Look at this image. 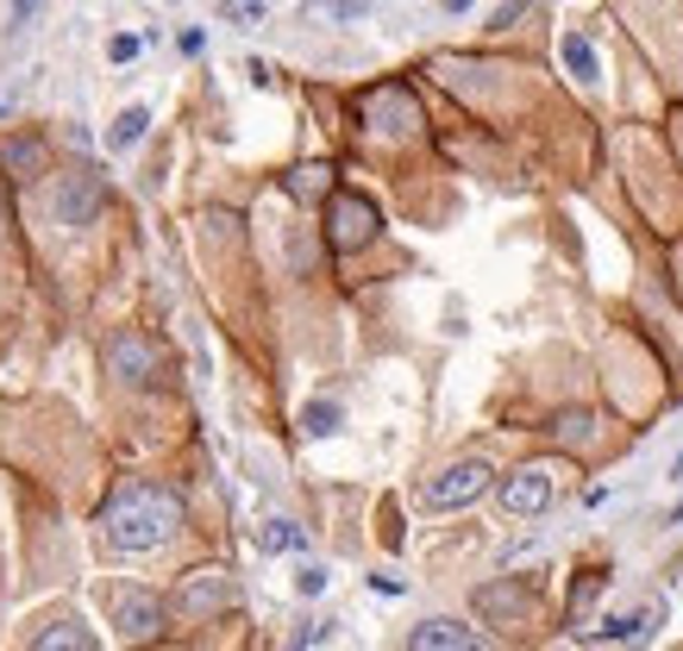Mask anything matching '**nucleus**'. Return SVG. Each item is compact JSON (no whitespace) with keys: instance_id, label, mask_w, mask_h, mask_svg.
I'll return each instance as SVG.
<instances>
[{"instance_id":"f257e3e1","label":"nucleus","mask_w":683,"mask_h":651,"mask_svg":"<svg viewBox=\"0 0 683 651\" xmlns=\"http://www.w3.org/2000/svg\"><path fill=\"white\" fill-rule=\"evenodd\" d=\"M182 514H189L182 489H170V482H126L100 508V538L114 552H151V545H163L182 526Z\"/></svg>"},{"instance_id":"f03ea898","label":"nucleus","mask_w":683,"mask_h":651,"mask_svg":"<svg viewBox=\"0 0 683 651\" xmlns=\"http://www.w3.org/2000/svg\"><path fill=\"white\" fill-rule=\"evenodd\" d=\"M376 232H383V213H376L371 194H332L327 201V245L339 250V257L364 250Z\"/></svg>"},{"instance_id":"7ed1b4c3","label":"nucleus","mask_w":683,"mask_h":651,"mask_svg":"<svg viewBox=\"0 0 683 651\" xmlns=\"http://www.w3.org/2000/svg\"><path fill=\"white\" fill-rule=\"evenodd\" d=\"M489 482H495V470H489L483 458H458L446 463L433 482H420V508H433V514H451V508H470V501L483 495Z\"/></svg>"},{"instance_id":"20e7f679","label":"nucleus","mask_w":683,"mask_h":651,"mask_svg":"<svg viewBox=\"0 0 683 651\" xmlns=\"http://www.w3.org/2000/svg\"><path fill=\"white\" fill-rule=\"evenodd\" d=\"M100 207H107V175L100 170H76V175H57V194H51V220L70 232L95 226Z\"/></svg>"},{"instance_id":"39448f33","label":"nucleus","mask_w":683,"mask_h":651,"mask_svg":"<svg viewBox=\"0 0 683 651\" xmlns=\"http://www.w3.org/2000/svg\"><path fill=\"white\" fill-rule=\"evenodd\" d=\"M100 364H107V376H119V383H132V388L157 383V345L138 326H119L114 339L100 345Z\"/></svg>"},{"instance_id":"423d86ee","label":"nucleus","mask_w":683,"mask_h":651,"mask_svg":"<svg viewBox=\"0 0 683 651\" xmlns=\"http://www.w3.org/2000/svg\"><path fill=\"white\" fill-rule=\"evenodd\" d=\"M107 613H114V627L126 645H138V639H151V632L163 627V601H157L151 589H107Z\"/></svg>"},{"instance_id":"0eeeda50","label":"nucleus","mask_w":683,"mask_h":651,"mask_svg":"<svg viewBox=\"0 0 683 651\" xmlns=\"http://www.w3.org/2000/svg\"><path fill=\"white\" fill-rule=\"evenodd\" d=\"M552 508V470L546 463H521V470H508L502 477V514L514 520H533Z\"/></svg>"},{"instance_id":"6e6552de","label":"nucleus","mask_w":683,"mask_h":651,"mask_svg":"<svg viewBox=\"0 0 683 651\" xmlns=\"http://www.w3.org/2000/svg\"><path fill=\"white\" fill-rule=\"evenodd\" d=\"M233 601H238V589H233V576H226V570H195L189 583H182V613H189V620L226 613Z\"/></svg>"},{"instance_id":"1a4fd4ad","label":"nucleus","mask_w":683,"mask_h":651,"mask_svg":"<svg viewBox=\"0 0 683 651\" xmlns=\"http://www.w3.org/2000/svg\"><path fill=\"white\" fill-rule=\"evenodd\" d=\"M408 651H483V639L465 620H420L408 632Z\"/></svg>"},{"instance_id":"9d476101","label":"nucleus","mask_w":683,"mask_h":651,"mask_svg":"<svg viewBox=\"0 0 683 651\" xmlns=\"http://www.w3.org/2000/svg\"><path fill=\"white\" fill-rule=\"evenodd\" d=\"M25 651H95V632L82 627V620H70V613H63V620H51V627H44Z\"/></svg>"},{"instance_id":"9b49d317","label":"nucleus","mask_w":683,"mask_h":651,"mask_svg":"<svg viewBox=\"0 0 683 651\" xmlns=\"http://www.w3.org/2000/svg\"><path fill=\"white\" fill-rule=\"evenodd\" d=\"M0 163H7L13 182H39L44 175V145L39 138H7V145H0Z\"/></svg>"},{"instance_id":"f8f14e48","label":"nucleus","mask_w":683,"mask_h":651,"mask_svg":"<svg viewBox=\"0 0 683 651\" xmlns=\"http://www.w3.org/2000/svg\"><path fill=\"white\" fill-rule=\"evenodd\" d=\"M558 57H565V70H570L577 82H596V76H602V63H596V44H589L584 32H565Z\"/></svg>"},{"instance_id":"ddd939ff","label":"nucleus","mask_w":683,"mask_h":651,"mask_svg":"<svg viewBox=\"0 0 683 651\" xmlns=\"http://www.w3.org/2000/svg\"><path fill=\"white\" fill-rule=\"evenodd\" d=\"M301 545H308V533H301V526H295V520H270V526H264V533H257V552H264V557L301 552Z\"/></svg>"},{"instance_id":"4468645a","label":"nucleus","mask_w":683,"mask_h":651,"mask_svg":"<svg viewBox=\"0 0 683 651\" xmlns=\"http://www.w3.org/2000/svg\"><path fill=\"white\" fill-rule=\"evenodd\" d=\"M477 608H483V613H514V620H521V613L533 608V595H527V589H508V583H495V589H477Z\"/></svg>"},{"instance_id":"2eb2a0df","label":"nucleus","mask_w":683,"mask_h":651,"mask_svg":"<svg viewBox=\"0 0 683 651\" xmlns=\"http://www.w3.org/2000/svg\"><path fill=\"white\" fill-rule=\"evenodd\" d=\"M145 126H151V107H126L114 119V132H107V151H132L138 138H145Z\"/></svg>"},{"instance_id":"dca6fc26","label":"nucleus","mask_w":683,"mask_h":651,"mask_svg":"<svg viewBox=\"0 0 683 651\" xmlns=\"http://www.w3.org/2000/svg\"><path fill=\"white\" fill-rule=\"evenodd\" d=\"M332 189V170L327 163H301V170L289 175V194L295 201H313V194H327Z\"/></svg>"},{"instance_id":"f3484780","label":"nucleus","mask_w":683,"mask_h":651,"mask_svg":"<svg viewBox=\"0 0 683 651\" xmlns=\"http://www.w3.org/2000/svg\"><path fill=\"white\" fill-rule=\"evenodd\" d=\"M301 426H308V439H327V433H339V407H332V402H313L308 414H301Z\"/></svg>"},{"instance_id":"a211bd4d","label":"nucleus","mask_w":683,"mask_h":651,"mask_svg":"<svg viewBox=\"0 0 683 651\" xmlns=\"http://www.w3.org/2000/svg\"><path fill=\"white\" fill-rule=\"evenodd\" d=\"M220 20H238V25H257V20H264V0H220Z\"/></svg>"},{"instance_id":"6ab92c4d","label":"nucleus","mask_w":683,"mask_h":651,"mask_svg":"<svg viewBox=\"0 0 683 651\" xmlns=\"http://www.w3.org/2000/svg\"><path fill=\"white\" fill-rule=\"evenodd\" d=\"M552 433H558V439H565V445H584L589 433H596V420H589V414H565V420L552 426Z\"/></svg>"},{"instance_id":"aec40b11","label":"nucleus","mask_w":683,"mask_h":651,"mask_svg":"<svg viewBox=\"0 0 683 651\" xmlns=\"http://www.w3.org/2000/svg\"><path fill=\"white\" fill-rule=\"evenodd\" d=\"M327 583H332L327 564H301V570H295V595H320Z\"/></svg>"},{"instance_id":"412c9836","label":"nucleus","mask_w":683,"mask_h":651,"mask_svg":"<svg viewBox=\"0 0 683 651\" xmlns=\"http://www.w3.org/2000/svg\"><path fill=\"white\" fill-rule=\"evenodd\" d=\"M602 595V570H584V583H577V601H570V620H584V608Z\"/></svg>"},{"instance_id":"4be33fe9","label":"nucleus","mask_w":683,"mask_h":651,"mask_svg":"<svg viewBox=\"0 0 683 651\" xmlns=\"http://www.w3.org/2000/svg\"><path fill=\"white\" fill-rule=\"evenodd\" d=\"M320 13H332V20H364L371 13V0H313Z\"/></svg>"},{"instance_id":"5701e85b","label":"nucleus","mask_w":683,"mask_h":651,"mask_svg":"<svg viewBox=\"0 0 683 651\" xmlns=\"http://www.w3.org/2000/svg\"><path fill=\"white\" fill-rule=\"evenodd\" d=\"M207 232H214V238H238V213H226V207H207Z\"/></svg>"},{"instance_id":"b1692460","label":"nucleus","mask_w":683,"mask_h":651,"mask_svg":"<svg viewBox=\"0 0 683 651\" xmlns=\"http://www.w3.org/2000/svg\"><path fill=\"white\" fill-rule=\"evenodd\" d=\"M521 13H527V0H508V7H495V20H489V25H495V32H508Z\"/></svg>"},{"instance_id":"393cba45","label":"nucleus","mask_w":683,"mask_h":651,"mask_svg":"<svg viewBox=\"0 0 683 651\" xmlns=\"http://www.w3.org/2000/svg\"><path fill=\"white\" fill-rule=\"evenodd\" d=\"M138 57V39H114V63H132Z\"/></svg>"},{"instance_id":"a878e982","label":"nucleus","mask_w":683,"mask_h":651,"mask_svg":"<svg viewBox=\"0 0 683 651\" xmlns=\"http://www.w3.org/2000/svg\"><path fill=\"white\" fill-rule=\"evenodd\" d=\"M465 7H470V0H446V13H465Z\"/></svg>"}]
</instances>
